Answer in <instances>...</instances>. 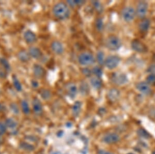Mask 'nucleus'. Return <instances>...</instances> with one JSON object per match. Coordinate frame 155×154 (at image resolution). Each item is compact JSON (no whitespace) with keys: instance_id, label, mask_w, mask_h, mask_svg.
Masks as SVG:
<instances>
[{"instance_id":"f257e3e1","label":"nucleus","mask_w":155,"mask_h":154,"mask_svg":"<svg viewBox=\"0 0 155 154\" xmlns=\"http://www.w3.org/2000/svg\"><path fill=\"white\" fill-rule=\"evenodd\" d=\"M52 12L55 17L60 20L67 19L71 15L70 8L65 2H60L55 4Z\"/></svg>"},{"instance_id":"f03ea898","label":"nucleus","mask_w":155,"mask_h":154,"mask_svg":"<svg viewBox=\"0 0 155 154\" xmlns=\"http://www.w3.org/2000/svg\"><path fill=\"white\" fill-rule=\"evenodd\" d=\"M78 61L81 66L87 67L95 63L96 58L92 53L90 51H85L80 53L78 58Z\"/></svg>"},{"instance_id":"7ed1b4c3","label":"nucleus","mask_w":155,"mask_h":154,"mask_svg":"<svg viewBox=\"0 0 155 154\" xmlns=\"http://www.w3.org/2000/svg\"><path fill=\"white\" fill-rule=\"evenodd\" d=\"M105 45L111 51H117L122 46V41L117 36L110 35L106 39Z\"/></svg>"},{"instance_id":"20e7f679","label":"nucleus","mask_w":155,"mask_h":154,"mask_svg":"<svg viewBox=\"0 0 155 154\" xmlns=\"http://www.w3.org/2000/svg\"><path fill=\"white\" fill-rule=\"evenodd\" d=\"M111 80L114 84L117 86L125 85L128 82L126 75L120 72L113 73L111 75Z\"/></svg>"},{"instance_id":"39448f33","label":"nucleus","mask_w":155,"mask_h":154,"mask_svg":"<svg viewBox=\"0 0 155 154\" xmlns=\"http://www.w3.org/2000/svg\"><path fill=\"white\" fill-rule=\"evenodd\" d=\"M120 62V58L116 55H110L105 59L104 66L109 70L115 69Z\"/></svg>"},{"instance_id":"423d86ee","label":"nucleus","mask_w":155,"mask_h":154,"mask_svg":"<svg viewBox=\"0 0 155 154\" xmlns=\"http://www.w3.org/2000/svg\"><path fill=\"white\" fill-rule=\"evenodd\" d=\"M136 16V11L131 6H126L122 9V18L124 21L130 22L134 19Z\"/></svg>"},{"instance_id":"0eeeda50","label":"nucleus","mask_w":155,"mask_h":154,"mask_svg":"<svg viewBox=\"0 0 155 154\" xmlns=\"http://www.w3.org/2000/svg\"><path fill=\"white\" fill-rule=\"evenodd\" d=\"M148 10V3L145 1H140L136 9V16L140 19H144Z\"/></svg>"},{"instance_id":"6e6552de","label":"nucleus","mask_w":155,"mask_h":154,"mask_svg":"<svg viewBox=\"0 0 155 154\" xmlns=\"http://www.w3.org/2000/svg\"><path fill=\"white\" fill-rule=\"evenodd\" d=\"M132 50L139 53H145L148 51V48L139 39L133 40L131 43Z\"/></svg>"},{"instance_id":"1a4fd4ad","label":"nucleus","mask_w":155,"mask_h":154,"mask_svg":"<svg viewBox=\"0 0 155 154\" xmlns=\"http://www.w3.org/2000/svg\"><path fill=\"white\" fill-rule=\"evenodd\" d=\"M65 89L69 97L72 99L76 97L78 92V89L75 84L72 82L68 83L66 85Z\"/></svg>"},{"instance_id":"9d476101","label":"nucleus","mask_w":155,"mask_h":154,"mask_svg":"<svg viewBox=\"0 0 155 154\" xmlns=\"http://www.w3.org/2000/svg\"><path fill=\"white\" fill-rule=\"evenodd\" d=\"M120 140V135L115 133H107L102 138L104 142L108 144L116 143L119 142Z\"/></svg>"},{"instance_id":"9b49d317","label":"nucleus","mask_w":155,"mask_h":154,"mask_svg":"<svg viewBox=\"0 0 155 154\" xmlns=\"http://www.w3.org/2000/svg\"><path fill=\"white\" fill-rule=\"evenodd\" d=\"M136 87L137 91L145 95H150L152 94V89L147 83L139 82L136 84Z\"/></svg>"},{"instance_id":"f8f14e48","label":"nucleus","mask_w":155,"mask_h":154,"mask_svg":"<svg viewBox=\"0 0 155 154\" xmlns=\"http://www.w3.org/2000/svg\"><path fill=\"white\" fill-rule=\"evenodd\" d=\"M51 50L56 55H62L64 53L65 48L62 43L60 41H54L51 44Z\"/></svg>"},{"instance_id":"ddd939ff","label":"nucleus","mask_w":155,"mask_h":154,"mask_svg":"<svg viewBox=\"0 0 155 154\" xmlns=\"http://www.w3.org/2000/svg\"><path fill=\"white\" fill-rule=\"evenodd\" d=\"M107 97L110 101L112 102H115L119 99L120 97V91L115 88L110 89L107 92Z\"/></svg>"},{"instance_id":"4468645a","label":"nucleus","mask_w":155,"mask_h":154,"mask_svg":"<svg viewBox=\"0 0 155 154\" xmlns=\"http://www.w3.org/2000/svg\"><path fill=\"white\" fill-rule=\"evenodd\" d=\"M34 112L36 115H41L43 112V108L41 101L37 98H35L33 101Z\"/></svg>"},{"instance_id":"2eb2a0df","label":"nucleus","mask_w":155,"mask_h":154,"mask_svg":"<svg viewBox=\"0 0 155 154\" xmlns=\"http://www.w3.org/2000/svg\"><path fill=\"white\" fill-rule=\"evenodd\" d=\"M90 84L91 85L93 88L96 90H99L102 87V80H101V78L95 76L91 77Z\"/></svg>"},{"instance_id":"dca6fc26","label":"nucleus","mask_w":155,"mask_h":154,"mask_svg":"<svg viewBox=\"0 0 155 154\" xmlns=\"http://www.w3.org/2000/svg\"><path fill=\"white\" fill-rule=\"evenodd\" d=\"M34 74L37 78H42L45 74L44 69L38 64H35L33 67Z\"/></svg>"},{"instance_id":"f3484780","label":"nucleus","mask_w":155,"mask_h":154,"mask_svg":"<svg viewBox=\"0 0 155 154\" xmlns=\"http://www.w3.org/2000/svg\"><path fill=\"white\" fill-rule=\"evenodd\" d=\"M24 38H25V41L29 44L33 43L36 41V39H37L35 34L30 30L27 31L26 32H25V34H24Z\"/></svg>"},{"instance_id":"a211bd4d","label":"nucleus","mask_w":155,"mask_h":154,"mask_svg":"<svg viewBox=\"0 0 155 154\" xmlns=\"http://www.w3.org/2000/svg\"><path fill=\"white\" fill-rule=\"evenodd\" d=\"M82 103L80 101H76L72 107V114L74 117H78L81 113Z\"/></svg>"},{"instance_id":"6ab92c4d","label":"nucleus","mask_w":155,"mask_h":154,"mask_svg":"<svg viewBox=\"0 0 155 154\" xmlns=\"http://www.w3.org/2000/svg\"><path fill=\"white\" fill-rule=\"evenodd\" d=\"M150 26V21L147 18H144L139 24L140 31L142 33H145L148 30Z\"/></svg>"},{"instance_id":"aec40b11","label":"nucleus","mask_w":155,"mask_h":154,"mask_svg":"<svg viewBox=\"0 0 155 154\" xmlns=\"http://www.w3.org/2000/svg\"><path fill=\"white\" fill-rule=\"evenodd\" d=\"M90 86L85 81H82L80 84L79 91L83 96H87L90 92Z\"/></svg>"},{"instance_id":"412c9836","label":"nucleus","mask_w":155,"mask_h":154,"mask_svg":"<svg viewBox=\"0 0 155 154\" xmlns=\"http://www.w3.org/2000/svg\"><path fill=\"white\" fill-rule=\"evenodd\" d=\"M29 55L30 56H31L34 58L38 59L41 57V52L39 48L35 47H32L29 50Z\"/></svg>"},{"instance_id":"4be33fe9","label":"nucleus","mask_w":155,"mask_h":154,"mask_svg":"<svg viewBox=\"0 0 155 154\" xmlns=\"http://www.w3.org/2000/svg\"><path fill=\"white\" fill-rule=\"evenodd\" d=\"M95 58L96 61L98 62V63L100 66L104 65V62H105L106 58L104 57V51H101V50H99L97 51Z\"/></svg>"},{"instance_id":"5701e85b","label":"nucleus","mask_w":155,"mask_h":154,"mask_svg":"<svg viewBox=\"0 0 155 154\" xmlns=\"http://www.w3.org/2000/svg\"><path fill=\"white\" fill-rule=\"evenodd\" d=\"M137 134L139 136L141 137V138L145 139H148L151 137V135L150 133L143 128H140L137 130Z\"/></svg>"},{"instance_id":"b1692460","label":"nucleus","mask_w":155,"mask_h":154,"mask_svg":"<svg viewBox=\"0 0 155 154\" xmlns=\"http://www.w3.org/2000/svg\"><path fill=\"white\" fill-rule=\"evenodd\" d=\"M92 5L93 6L94 9L98 13H101L104 10V7L101 2L98 1H93L92 2Z\"/></svg>"},{"instance_id":"393cba45","label":"nucleus","mask_w":155,"mask_h":154,"mask_svg":"<svg viewBox=\"0 0 155 154\" xmlns=\"http://www.w3.org/2000/svg\"><path fill=\"white\" fill-rule=\"evenodd\" d=\"M92 74H93L94 76L101 78L103 74L102 70L100 67L96 66L94 67L92 70Z\"/></svg>"},{"instance_id":"a878e982","label":"nucleus","mask_w":155,"mask_h":154,"mask_svg":"<svg viewBox=\"0 0 155 154\" xmlns=\"http://www.w3.org/2000/svg\"><path fill=\"white\" fill-rule=\"evenodd\" d=\"M40 92H41L40 94H41V97L42 98V99H44V100L50 99L52 97L51 91L48 89H43L41 90Z\"/></svg>"},{"instance_id":"bb28decb","label":"nucleus","mask_w":155,"mask_h":154,"mask_svg":"<svg viewBox=\"0 0 155 154\" xmlns=\"http://www.w3.org/2000/svg\"><path fill=\"white\" fill-rule=\"evenodd\" d=\"M95 27L97 31L101 32L104 30V23L101 18H97L95 22Z\"/></svg>"},{"instance_id":"cd10ccee","label":"nucleus","mask_w":155,"mask_h":154,"mask_svg":"<svg viewBox=\"0 0 155 154\" xmlns=\"http://www.w3.org/2000/svg\"><path fill=\"white\" fill-rule=\"evenodd\" d=\"M30 55L25 51H21L20 52L18 57L20 60L23 62H27L30 60Z\"/></svg>"},{"instance_id":"c85d7f7f","label":"nucleus","mask_w":155,"mask_h":154,"mask_svg":"<svg viewBox=\"0 0 155 154\" xmlns=\"http://www.w3.org/2000/svg\"><path fill=\"white\" fill-rule=\"evenodd\" d=\"M6 125L7 127L12 129L13 131H16V129H17V124L15 121H14L12 119H8L6 121Z\"/></svg>"},{"instance_id":"c756f323","label":"nucleus","mask_w":155,"mask_h":154,"mask_svg":"<svg viewBox=\"0 0 155 154\" xmlns=\"http://www.w3.org/2000/svg\"><path fill=\"white\" fill-rule=\"evenodd\" d=\"M21 107H22V109L23 112L25 114H28L30 113V108H29L28 104L27 101H25V100L22 101V102H21Z\"/></svg>"},{"instance_id":"7c9ffc66","label":"nucleus","mask_w":155,"mask_h":154,"mask_svg":"<svg viewBox=\"0 0 155 154\" xmlns=\"http://www.w3.org/2000/svg\"><path fill=\"white\" fill-rule=\"evenodd\" d=\"M81 72L82 73V74L87 77H91V75H92V70L87 67H83V68H82Z\"/></svg>"},{"instance_id":"2f4dec72","label":"nucleus","mask_w":155,"mask_h":154,"mask_svg":"<svg viewBox=\"0 0 155 154\" xmlns=\"http://www.w3.org/2000/svg\"><path fill=\"white\" fill-rule=\"evenodd\" d=\"M13 83L14 85L15 88L17 89V91H20L22 90V86L19 81L18 80V79L16 78V77H13Z\"/></svg>"},{"instance_id":"473e14b6","label":"nucleus","mask_w":155,"mask_h":154,"mask_svg":"<svg viewBox=\"0 0 155 154\" xmlns=\"http://www.w3.org/2000/svg\"><path fill=\"white\" fill-rule=\"evenodd\" d=\"M146 82L148 84L153 85L155 84V74H151L146 77Z\"/></svg>"},{"instance_id":"72a5a7b5","label":"nucleus","mask_w":155,"mask_h":154,"mask_svg":"<svg viewBox=\"0 0 155 154\" xmlns=\"http://www.w3.org/2000/svg\"><path fill=\"white\" fill-rule=\"evenodd\" d=\"M22 146L23 147V149H26L28 151H32L34 149V147L32 146V145H29L28 144L23 143V145H22Z\"/></svg>"},{"instance_id":"f704fd0d","label":"nucleus","mask_w":155,"mask_h":154,"mask_svg":"<svg viewBox=\"0 0 155 154\" xmlns=\"http://www.w3.org/2000/svg\"><path fill=\"white\" fill-rule=\"evenodd\" d=\"M6 128L5 125L0 122V135H3L5 132Z\"/></svg>"},{"instance_id":"c9c22d12","label":"nucleus","mask_w":155,"mask_h":154,"mask_svg":"<svg viewBox=\"0 0 155 154\" xmlns=\"http://www.w3.org/2000/svg\"><path fill=\"white\" fill-rule=\"evenodd\" d=\"M85 1H81V0H75L74 3L76 4V6H81L83 5L85 3Z\"/></svg>"},{"instance_id":"e433bc0d","label":"nucleus","mask_w":155,"mask_h":154,"mask_svg":"<svg viewBox=\"0 0 155 154\" xmlns=\"http://www.w3.org/2000/svg\"><path fill=\"white\" fill-rule=\"evenodd\" d=\"M98 154H114L112 152H109V151H106L104 149H99L98 152Z\"/></svg>"},{"instance_id":"4c0bfd02","label":"nucleus","mask_w":155,"mask_h":154,"mask_svg":"<svg viewBox=\"0 0 155 154\" xmlns=\"http://www.w3.org/2000/svg\"><path fill=\"white\" fill-rule=\"evenodd\" d=\"M148 71L149 72L152 73V74H154L155 73V65H152L150 67Z\"/></svg>"},{"instance_id":"58836bf2","label":"nucleus","mask_w":155,"mask_h":154,"mask_svg":"<svg viewBox=\"0 0 155 154\" xmlns=\"http://www.w3.org/2000/svg\"><path fill=\"white\" fill-rule=\"evenodd\" d=\"M38 83L36 80H33L32 82V86L34 88H36L38 87Z\"/></svg>"},{"instance_id":"ea45409f","label":"nucleus","mask_w":155,"mask_h":154,"mask_svg":"<svg viewBox=\"0 0 155 154\" xmlns=\"http://www.w3.org/2000/svg\"><path fill=\"white\" fill-rule=\"evenodd\" d=\"M152 154H155V151H153V152H152Z\"/></svg>"},{"instance_id":"a19ab883","label":"nucleus","mask_w":155,"mask_h":154,"mask_svg":"<svg viewBox=\"0 0 155 154\" xmlns=\"http://www.w3.org/2000/svg\"><path fill=\"white\" fill-rule=\"evenodd\" d=\"M54 154H58V152H55V153H54Z\"/></svg>"},{"instance_id":"79ce46f5","label":"nucleus","mask_w":155,"mask_h":154,"mask_svg":"<svg viewBox=\"0 0 155 154\" xmlns=\"http://www.w3.org/2000/svg\"><path fill=\"white\" fill-rule=\"evenodd\" d=\"M128 154H134V153H128Z\"/></svg>"},{"instance_id":"37998d69","label":"nucleus","mask_w":155,"mask_h":154,"mask_svg":"<svg viewBox=\"0 0 155 154\" xmlns=\"http://www.w3.org/2000/svg\"><path fill=\"white\" fill-rule=\"evenodd\" d=\"M0 143H1V138H0Z\"/></svg>"}]
</instances>
